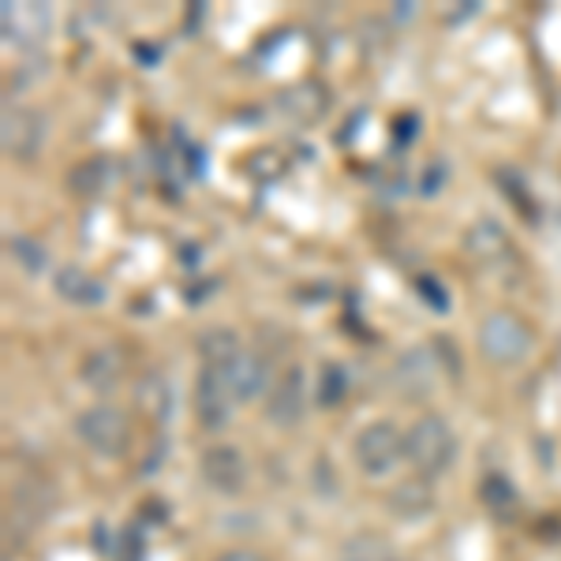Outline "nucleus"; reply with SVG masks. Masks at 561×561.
Listing matches in <instances>:
<instances>
[{
    "label": "nucleus",
    "instance_id": "nucleus-16",
    "mask_svg": "<svg viewBox=\"0 0 561 561\" xmlns=\"http://www.w3.org/2000/svg\"><path fill=\"white\" fill-rule=\"evenodd\" d=\"M68 184H71V192L83 195V198L102 195V192H105V184H108V161H105V158H90V161H83V165L71 169Z\"/></svg>",
    "mask_w": 561,
    "mask_h": 561
},
{
    "label": "nucleus",
    "instance_id": "nucleus-10",
    "mask_svg": "<svg viewBox=\"0 0 561 561\" xmlns=\"http://www.w3.org/2000/svg\"><path fill=\"white\" fill-rule=\"evenodd\" d=\"M434 364H438V359H434L427 348H409L393 367L397 389H401V393H409V397H423L431 389V382H434V370H438Z\"/></svg>",
    "mask_w": 561,
    "mask_h": 561
},
{
    "label": "nucleus",
    "instance_id": "nucleus-3",
    "mask_svg": "<svg viewBox=\"0 0 561 561\" xmlns=\"http://www.w3.org/2000/svg\"><path fill=\"white\" fill-rule=\"evenodd\" d=\"M352 457H356L364 476H389L404 460V434L386 420L370 423V427L359 431L356 446H352Z\"/></svg>",
    "mask_w": 561,
    "mask_h": 561
},
{
    "label": "nucleus",
    "instance_id": "nucleus-1",
    "mask_svg": "<svg viewBox=\"0 0 561 561\" xmlns=\"http://www.w3.org/2000/svg\"><path fill=\"white\" fill-rule=\"evenodd\" d=\"M404 460L423 479H438L457 460V438L449 423L438 415H423L420 423H412V431L404 434Z\"/></svg>",
    "mask_w": 561,
    "mask_h": 561
},
{
    "label": "nucleus",
    "instance_id": "nucleus-11",
    "mask_svg": "<svg viewBox=\"0 0 561 561\" xmlns=\"http://www.w3.org/2000/svg\"><path fill=\"white\" fill-rule=\"evenodd\" d=\"M465 248L468 255L476 262H483V266H494V262H502L510 255V237H505V229L491 217H483V221H476L472 229H468L465 237Z\"/></svg>",
    "mask_w": 561,
    "mask_h": 561
},
{
    "label": "nucleus",
    "instance_id": "nucleus-8",
    "mask_svg": "<svg viewBox=\"0 0 561 561\" xmlns=\"http://www.w3.org/2000/svg\"><path fill=\"white\" fill-rule=\"evenodd\" d=\"M221 375L237 404L255 401V397H262L270 389V364L262 356H251V352H240L237 359H229V364L221 367Z\"/></svg>",
    "mask_w": 561,
    "mask_h": 561
},
{
    "label": "nucleus",
    "instance_id": "nucleus-18",
    "mask_svg": "<svg viewBox=\"0 0 561 561\" xmlns=\"http://www.w3.org/2000/svg\"><path fill=\"white\" fill-rule=\"evenodd\" d=\"M139 409L153 415V420H165L169 415V404H173V393H169V382L161 375H147L139 382V393H135Z\"/></svg>",
    "mask_w": 561,
    "mask_h": 561
},
{
    "label": "nucleus",
    "instance_id": "nucleus-15",
    "mask_svg": "<svg viewBox=\"0 0 561 561\" xmlns=\"http://www.w3.org/2000/svg\"><path fill=\"white\" fill-rule=\"evenodd\" d=\"M57 293H60V300L76 304V307H98L105 300L102 280L90 277L87 270H79V266L60 270V274H57Z\"/></svg>",
    "mask_w": 561,
    "mask_h": 561
},
{
    "label": "nucleus",
    "instance_id": "nucleus-25",
    "mask_svg": "<svg viewBox=\"0 0 561 561\" xmlns=\"http://www.w3.org/2000/svg\"><path fill=\"white\" fill-rule=\"evenodd\" d=\"M442 176H446V161H438V165L427 169V180H423V195H434L442 187Z\"/></svg>",
    "mask_w": 561,
    "mask_h": 561
},
{
    "label": "nucleus",
    "instance_id": "nucleus-26",
    "mask_svg": "<svg viewBox=\"0 0 561 561\" xmlns=\"http://www.w3.org/2000/svg\"><path fill=\"white\" fill-rule=\"evenodd\" d=\"M217 561H266L262 554H251V550H229V554H221Z\"/></svg>",
    "mask_w": 561,
    "mask_h": 561
},
{
    "label": "nucleus",
    "instance_id": "nucleus-13",
    "mask_svg": "<svg viewBox=\"0 0 561 561\" xmlns=\"http://www.w3.org/2000/svg\"><path fill=\"white\" fill-rule=\"evenodd\" d=\"M280 108H285V116H293L296 124H314V121H322L325 108H330V94L314 83H304L280 94Z\"/></svg>",
    "mask_w": 561,
    "mask_h": 561
},
{
    "label": "nucleus",
    "instance_id": "nucleus-23",
    "mask_svg": "<svg viewBox=\"0 0 561 561\" xmlns=\"http://www.w3.org/2000/svg\"><path fill=\"white\" fill-rule=\"evenodd\" d=\"M341 561H397V554L386 547L382 539H356Z\"/></svg>",
    "mask_w": 561,
    "mask_h": 561
},
{
    "label": "nucleus",
    "instance_id": "nucleus-4",
    "mask_svg": "<svg viewBox=\"0 0 561 561\" xmlns=\"http://www.w3.org/2000/svg\"><path fill=\"white\" fill-rule=\"evenodd\" d=\"M479 348H483V356L494 359V364H517L531 348V330L517 314L494 311L479 325Z\"/></svg>",
    "mask_w": 561,
    "mask_h": 561
},
{
    "label": "nucleus",
    "instance_id": "nucleus-12",
    "mask_svg": "<svg viewBox=\"0 0 561 561\" xmlns=\"http://www.w3.org/2000/svg\"><path fill=\"white\" fill-rule=\"evenodd\" d=\"M4 34L12 42H38L49 34V8L42 4H4Z\"/></svg>",
    "mask_w": 561,
    "mask_h": 561
},
{
    "label": "nucleus",
    "instance_id": "nucleus-9",
    "mask_svg": "<svg viewBox=\"0 0 561 561\" xmlns=\"http://www.w3.org/2000/svg\"><path fill=\"white\" fill-rule=\"evenodd\" d=\"M307 412V378L300 367H293L285 378H277L274 393L266 397V415L277 427H296Z\"/></svg>",
    "mask_w": 561,
    "mask_h": 561
},
{
    "label": "nucleus",
    "instance_id": "nucleus-19",
    "mask_svg": "<svg viewBox=\"0 0 561 561\" xmlns=\"http://www.w3.org/2000/svg\"><path fill=\"white\" fill-rule=\"evenodd\" d=\"M8 255L15 259V266H20L26 277H38V274H45V266H49V251H45L42 243L31 240V237H12V240H8Z\"/></svg>",
    "mask_w": 561,
    "mask_h": 561
},
{
    "label": "nucleus",
    "instance_id": "nucleus-6",
    "mask_svg": "<svg viewBox=\"0 0 561 561\" xmlns=\"http://www.w3.org/2000/svg\"><path fill=\"white\" fill-rule=\"evenodd\" d=\"M198 472H203L206 486L217 494H240L248 486V460L237 446H210L198 460Z\"/></svg>",
    "mask_w": 561,
    "mask_h": 561
},
{
    "label": "nucleus",
    "instance_id": "nucleus-14",
    "mask_svg": "<svg viewBox=\"0 0 561 561\" xmlns=\"http://www.w3.org/2000/svg\"><path fill=\"white\" fill-rule=\"evenodd\" d=\"M79 375H83V382H87L90 389H98V393H113L116 382L124 378L121 352H116V348H94V352H90V356L83 359Z\"/></svg>",
    "mask_w": 561,
    "mask_h": 561
},
{
    "label": "nucleus",
    "instance_id": "nucleus-7",
    "mask_svg": "<svg viewBox=\"0 0 561 561\" xmlns=\"http://www.w3.org/2000/svg\"><path fill=\"white\" fill-rule=\"evenodd\" d=\"M45 142V116L34 113L26 105H8L4 108V150L12 158H34Z\"/></svg>",
    "mask_w": 561,
    "mask_h": 561
},
{
    "label": "nucleus",
    "instance_id": "nucleus-24",
    "mask_svg": "<svg viewBox=\"0 0 561 561\" xmlns=\"http://www.w3.org/2000/svg\"><path fill=\"white\" fill-rule=\"evenodd\" d=\"M415 288H420V296L427 300V307H434V311H449V293L438 277H431V274L415 277Z\"/></svg>",
    "mask_w": 561,
    "mask_h": 561
},
{
    "label": "nucleus",
    "instance_id": "nucleus-21",
    "mask_svg": "<svg viewBox=\"0 0 561 561\" xmlns=\"http://www.w3.org/2000/svg\"><path fill=\"white\" fill-rule=\"evenodd\" d=\"M389 502H393L397 517H404V513H409V517H420V513L431 505V494H427V486H423V483H409V486H401V491L389 497Z\"/></svg>",
    "mask_w": 561,
    "mask_h": 561
},
{
    "label": "nucleus",
    "instance_id": "nucleus-5",
    "mask_svg": "<svg viewBox=\"0 0 561 561\" xmlns=\"http://www.w3.org/2000/svg\"><path fill=\"white\" fill-rule=\"evenodd\" d=\"M232 404L237 401H232L229 386H225L221 367L203 364L198 382H195V415H198V423H203V431H221L232 415Z\"/></svg>",
    "mask_w": 561,
    "mask_h": 561
},
{
    "label": "nucleus",
    "instance_id": "nucleus-22",
    "mask_svg": "<svg viewBox=\"0 0 561 561\" xmlns=\"http://www.w3.org/2000/svg\"><path fill=\"white\" fill-rule=\"evenodd\" d=\"M483 502L491 505L494 513H510L513 505H517V491H513V483L505 476H491L483 483Z\"/></svg>",
    "mask_w": 561,
    "mask_h": 561
},
{
    "label": "nucleus",
    "instance_id": "nucleus-2",
    "mask_svg": "<svg viewBox=\"0 0 561 561\" xmlns=\"http://www.w3.org/2000/svg\"><path fill=\"white\" fill-rule=\"evenodd\" d=\"M76 434L98 457H121L131 442V423H128V415L121 409H113V404H94V409L79 412Z\"/></svg>",
    "mask_w": 561,
    "mask_h": 561
},
{
    "label": "nucleus",
    "instance_id": "nucleus-20",
    "mask_svg": "<svg viewBox=\"0 0 561 561\" xmlns=\"http://www.w3.org/2000/svg\"><path fill=\"white\" fill-rule=\"evenodd\" d=\"M314 393H319V404L322 409H333V404L345 401L348 393V375L341 370L337 364H325L322 375H319V386H314Z\"/></svg>",
    "mask_w": 561,
    "mask_h": 561
},
{
    "label": "nucleus",
    "instance_id": "nucleus-17",
    "mask_svg": "<svg viewBox=\"0 0 561 561\" xmlns=\"http://www.w3.org/2000/svg\"><path fill=\"white\" fill-rule=\"evenodd\" d=\"M198 352H203V359L210 367H225L229 359H237L243 348L232 330H206L203 341H198Z\"/></svg>",
    "mask_w": 561,
    "mask_h": 561
}]
</instances>
